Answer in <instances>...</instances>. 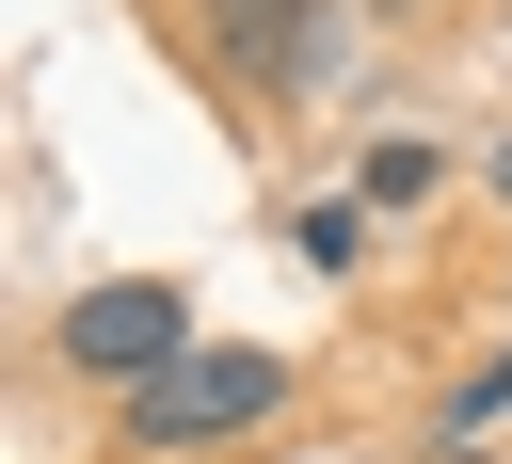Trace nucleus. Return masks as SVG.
Segmentation results:
<instances>
[{"mask_svg": "<svg viewBox=\"0 0 512 464\" xmlns=\"http://www.w3.org/2000/svg\"><path fill=\"white\" fill-rule=\"evenodd\" d=\"M48 352H64L80 384H112V400H128V384H160V368L192 352V288L112 272V288H80V304H64V336H48Z\"/></svg>", "mask_w": 512, "mask_h": 464, "instance_id": "3", "label": "nucleus"}, {"mask_svg": "<svg viewBox=\"0 0 512 464\" xmlns=\"http://www.w3.org/2000/svg\"><path fill=\"white\" fill-rule=\"evenodd\" d=\"M496 416H512V352H496V368H464V384H448V448H480V432H496Z\"/></svg>", "mask_w": 512, "mask_h": 464, "instance_id": "6", "label": "nucleus"}, {"mask_svg": "<svg viewBox=\"0 0 512 464\" xmlns=\"http://www.w3.org/2000/svg\"><path fill=\"white\" fill-rule=\"evenodd\" d=\"M432 176H448V160H432V144H368V176H352V208H416V192H432Z\"/></svg>", "mask_w": 512, "mask_h": 464, "instance_id": "5", "label": "nucleus"}, {"mask_svg": "<svg viewBox=\"0 0 512 464\" xmlns=\"http://www.w3.org/2000/svg\"><path fill=\"white\" fill-rule=\"evenodd\" d=\"M352 16H400V0H352Z\"/></svg>", "mask_w": 512, "mask_h": 464, "instance_id": "9", "label": "nucleus"}, {"mask_svg": "<svg viewBox=\"0 0 512 464\" xmlns=\"http://www.w3.org/2000/svg\"><path fill=\"white\" fill-rule=\"evenodd\" d=\"M432 464H496V448H432Z\"/></svg>", "mask_w": 512, "mask_h": 464, "instance_id": "7", "label": "nucleus"}, {"mask_svg": "<svg viewBox=\"0 0 512 464\" xmlns=\"http://www.w3.org/2000/svg\"><path fill=\"white\" fill-rule=\"evenodd\" d=\"M288 256H304V272H352V256H368V208H352V192L288 208Z\"/></svg>", "mask_w": 512, "mask_h": 464, "instance_id": "4", "label": "nucleus"}, {"mask_svg": "<svg viewBox=\"0 0 512 464\" xmlns=\"http://www.w3.org/2000/svg\"><path fill=\"white\" fill-rule=\"evenodd\" d=\"M192 32H208V64L240 96H320L352 64V16L336 0H192Z\"/></svg>", "mask_w": 512, "mask_h": 464, "instance_id": "2", "label": "nucleus"}, {"mask_svg": "<svg viewBox=\"0 0 512 464\" xmlns=\"http://www.w3.org/2000/svg\"><path fill=\"white\" fill-rule=\"evenodd\" d=\"M288 400V352H256V336H192L160 384H128V448H224V432H256Z\"/></svg>", "mask_w": 512, "mask_h": 464, "instance_id": "1", "label": "nucleus"}, {"mask_svg": "<svg viewBox=\"0 0 512 464\" xmlns=\"http://www.w3.org/2000/svg\"><path fill=\"white\" fill-rule=\"evenodd\" d=\"M496 208H512V144H496Z\"/></svg>", "mask_w": 512, "mask_h": 464, "instance_id": "8", "label": "nucleus"}]
</instances>
